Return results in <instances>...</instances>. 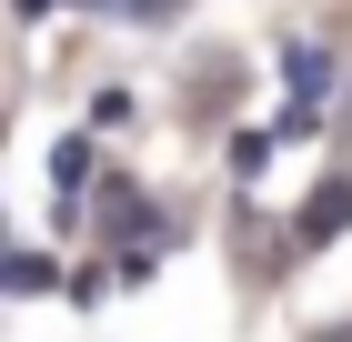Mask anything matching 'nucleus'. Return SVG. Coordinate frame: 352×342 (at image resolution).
Here are the masks:
<instances>
[]
</instances>
